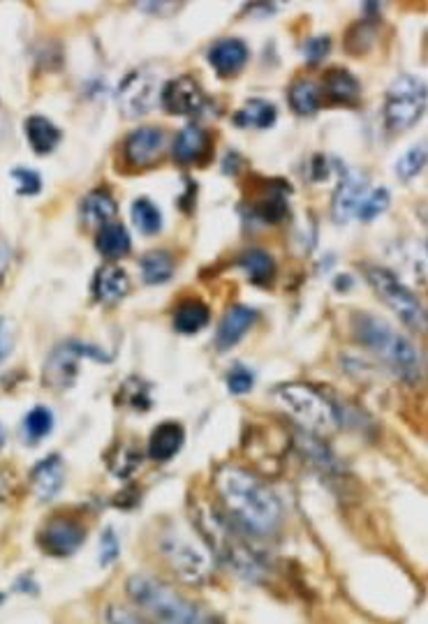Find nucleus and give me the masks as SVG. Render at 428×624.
<instances>
[{
	"label": "nucleus",
	"mask_w": 428,
	"mask_h": 624,
	"mask_svg": "<svg viewBox=\"0 0 428 624\" xmlns=\"http://www.w3.org/2000/svg\"><path fill=\"white\" fill-rule=\"evenodd\" d=\"M216 488L225 507L246 532L273 534L283 520V507L273 490L248 470L236 465L220 467Z\"/></svg>",
	"instance_id": "f257e3e1"
},
{
	"label": "nucleus",
	"mask_w": 428,
	"mask_h": 624,
	"mask_svg": "<svg viewBox=\"0 0 428 624\" xmlns=\"http://www.w3.org/2000/svg\"><path fill=\"white\" fill-rule=\"evenodd\" d=\"M352 333L396 377L410 384L419 382V377H422V356H419L417 347L408 338L401 336L394 326L387 324L385 319L375 317L371 312H354Z\"/></svg>",
	"instance_id": "f03ea898"
},
{
	"label": "nucleus",
	"mask_w": 428,
	"mask_h": 624,
	"mask_svg": "<svg viewBox=\"0 0 428 624\" xmlns=\"http://www.w3.org/2000/svg\"><path fill=\"white\" fill-rule=\"evenodd\" d=\"M125 592L132 604L142 608L158 624H209L206 615L199 611L193 601L176 592L160 578L149 574H135L125 583Z\"/></svg>",
	"instance_id": "7ed1b4c3"
},
{
	"label": "nucleus",
	"mask_w": 428,
	"mask_h": 624,
	"mask_svg": "<svg viewBox=\"0 0 428 624\" xmlns=\"http://www.w3.org/2000/svg\"><path fill=\"white\" fill-rule=\"evenodd\" d=\"M273 400L280 410L287 412L308 435H327L338 426V410L331 400L324 398L315 386L308 384H280L273 389Z\"/></svg>",
	"instance_id": "20e7f679"
},
{
	"label": "nucleus",
	"mask_w": 428,
	"mask_h": 624,
	"mask_svg": "<svg viewBox=\"0 0 428 624\" xmlns=\"http://www.w3.org/2000/svg\"><path fill=\"white\" fill-rule=\"evenodd\" d=\"M204 532L209 539V551L218 555V560L227 564L236 576L257 581L262 576V564L257 555L250 551L246 541L236 534L225 518L216 514H204Z\"/></svg>",
	"instance_id": "39448f33"
},
{
	"label": "nucleus",
	"mask_w": 428,
	"mask_h": 624,
	"mask_svg": "<svg viewBox=\"0 0 428 624\" xmlns=\"http://www.w3.org/2000/svg\"><path fill=\"white\" fill-rule=\"evenodd\" d=\"M361 271L378 299L385 301V306L394 310L405 326L419 333L426 331V310L422 301L398 280L396 273L378 264H361Z\"/></svg>",
	"instance_id": "423d86ee"
},
{
	"label": "nucleus",
	"mask_w": 428,
	"mask_h": 624,
	"mask_svg": "<svg viewBox=\"0 0 428 624\" xmlns=\"http://www.w3.org/2000/svg\"><path fill=\"white\" fill-rule=\"evenodd\" d=\"M160 548L181 581L199 585L211 576V551L181 527L165 532Z\"/></svg>",
	"instance_id": "0eeeda50"
},
{
	"label": "nucleus",
	"mask_w": 428,
	"mask_h": 624,
	"mask_svg": "<svg viewBox=\"0 0 428 624\" xmlns=\"http://www.w3.org/2000/svg\"><path fill=\"white\" fill-rule=\"evenodd\" d=\"M426 109V86L417 77L401 74L389 86L385 100V125L391 132L410 130Z\"/></svg>",
	"instance_id": "6e6552de"
},
{
	"label": "nucleus",
	"mask_w": 428,
	"mask_h": 624,
	"mask_svg": "<svg viewBox=\"0 0 428 624\" xmlns=\"http://www.w3.org/2000/svg\"><path fill=\"white\" fill-rule=\"evenodd\" d=\"M86 356L95 361H109V356L102 354L98 347L77 343V340L58 345L49 354V359L44 361V384H49L51 389H68L77 380L79 361L86 359Z\"/></svg>",
	"instance_id": "1a4fd4ad"
},
{
	"label": "nucleus",
	"mask_w": 428,
	"mask_h": 624,
	"mask_svg": "<svg viewBox=\"0 0 428 624\" xmlns=\"http://www.w3.org/2000/svg\"><path fill=\"white\" fill-rule=\"evenodd\" d=\"M160 74L151 70H135L123 79L121 88H118V107L125 118H139L146 116L149 111L160 102L162 93Z\"/></svg>",
	"instance_id": "9d476101"
},
{
	"label": "nucleus",
	"mask_w": 428,
	"mask_h": 624,
	"mask_svg": "<svg viewBox=\"0 0 428 624\" xmlns=\"http://www.w3.org/2000/svg\"><path fill=\"white\" fill-rule=\"evenodd\" d=\"M160 104L172 116H195L202 114L206 107V93L197 79L181 74V77L167 81L162 86Z\"/></svg>",
	"instance_id": "9b49d317"
},
{
	"label": "nucleus",
	"mask_w": 428,
	"mask_h": 624,
	"mask_svg": "<svg viewBox=\"0 0 428 624\" xmlns=\"http://www.w3.org/2000/svg\"><path fill=\"white\" fill-rule=\"evenodd\" d=\"M84 539L86 530L70 518L51 520L38 537L42 551L54 557H68L72 553H77L79 546L84 544Z\"/></svg>",
	"instance_id": "f8f14e48"
},
{
	"label": "nucleus",
	"mask_w": 428,
	"mask_h": 624,
	"mask_svg": "<svg viewBox=\"0 0 428 624\" xmlns=\"http://www.w3.org/2000/svg\"><path fill=\"white\" fill-rule=\"evenodd\" d=\"M167 137L160 128H139L125 139V162L132 167H151L165 153Z\"/></svg>",
	"instance_id": "ddd939ff"
},
{
	"label": "nucleus",
	"mask_w": 428,
	"mask_h": 624,
	"mask_svg": "<svg viewBox=\"0 0 428 624\" xmlns=\"http://www.w3.org/2000/svg\"><path fill=\"white\" fill-rule=\"evenodd\" d=\"M91 289L95 301L102 303V306H116L130 294V278L121 266L105 264L95 273Z\"/></svg>",
	"instance_id": "4468645a"
},
{
	"label": "nucleus",
	"mask_w": 428,
	"mask_h": 624,
	"mask_svg": "<svg viewBox=\"0 0 428 624\" xmlns=\"http://www.w3.org/2000/svg\"><path fill=\"white\" fill-rule=\"evenodd\" d=\"M211 155V135L204 128L188 125L174 141V160L181 165H204Z\"/></svg>",
	"instance_id": "2eb2a0df"
},
{
	"label": "nucleus",
	"mask_w": 428,
	"mask_h": 624,
	"mask_svg": "<svg viewBox=\"0 0 428 624\" xmlns=\"http://www.w3.org/2000/svg\"><path fill=\"white\" fill-rule=\"evenodd\" d=\"M257 322V310L248 306H232L225 312V317L220 319L218 333H216V345L220 352L232 349L246 333L253 329Z\"/></svg>",
	"instance_id": "dca6fc26"
},
{
	"label": "nucleus",
	"mask_w": 428,
	"mask_h": 624,
	"mask_svg": "<svg viewBox=\"0 0 428 624\" xmlns=\"http://www.w3.org/2000/svg\"><path fill=\"white\" fill-rule=\"evenodd\" d=\"M209 63L220 77H234L248 63L246 42L236 40V37H223L209 49Z\"/></svg>",
	"instance_id": "f3484780"
},
{
	"label": "nucleus",
	"mask_w": 428,
	"mask_h": 624,
	"mask_svg": "<svg viewBox=\"0 0 428 624\" xmlns=\"http://www.w3.org/2000/svg\"><path fill=\"white\" fill-rule=\"evenodd\" d=\"M31 484H33V493L40 502L54 500V497L61 493V488L65 484L63 460L58 456H49V458L40 460V463L33 467Z\"/></svg>",
	"instance_id": "a211bd4d"
},
{
	"label": "nucleus",
	"mask_w": 428,
	"mask_h": 624,
	"mask_svg": "<svg viewBox=\"0 0 428 624\" xmlns=\"http://www.w3.org/2000/svg\"><path fill=\"white\" fill-rule=\"evenodd\" d=\"M366 181L364 176L357 172H348L341 178V185H338L334 204H331V215H334L336 222H348L354 213H357V206L366 195Z\"/></svg>",
	"instance_id": "6ab92c4d"
},
{
	"label": "nucleus",
	"mask_w": 428,
	"mask_h": 624,
	"mask_svg": "<svg viewBox=\"0 0 428 624\" xmlns=\"http://www.w3.org/2000/svg\"><path fill=\"white\" fill-rule=\"evenodd\" d=\"M183 442H186V430H183L181 423L176 421H165L151 433L149 440V456L156 463H167L172 460L176 453L181 451Z\"/></svg>",
	"instance_id": "aec40b11"
},
{
	"label": "nucleus",
	"mask_w": 428,
	"mask_h": 624,
	"mask_svg": "<svg viewBox=\"0 0 428 624\" xmlns=\"http://www.w3.org/2000/svg\"><path fill=\"white\" fill-rule=\"evenodd\" d=\"M79 213H81V220H84V225L105 227L116 218L118 206L107 190H93L81 199Z\"/></svg>",
	"instance_id": "412c9836"
},
{
	"label": "nucleus",
	"mask_w": 428,
	"mask_h": 624,
	"mask_svg": "<svg viewBox=\"0 0 428 624\" xmlns=\"http://www.w3.org/2000/svg\"><path fill=\"white\" fill-rule=\"evenodd\" d=\"M324 93L336 104H357L361 98V84L352 72L334 68L324 74Z\"/></svg>",
	"instance_id": "4be33fe9"
},
{
	"label": "nucleus",
	"mask_w": 428,
	"mask_h": 624,
	"mask_svg": "<svg viewBox=\"0 0 428 624\" xmlns=\"http://www.w3.org/2000/svg\"><path fill=\"white\" fill-rule=\"evenodd\" d=\"M24 130H26L28 144L33 146V151L38 155L51 153L63 139V132L56 128V123H51L49 118H44V116L26 118Z\"/></svg>",
	"instance_id": "5701e85b"
},
{
	"label": "nucleus",
	"mask_w": 428,
	"mask_h": 624,
	"mask_svg": "<svg viewBox=\"0 0 428 624\" xmlns=\"http://www.w3.org/2000/svg\"><path fill=\"white\" fill-rule=\"evenodd\" d=\"M278 111L267 100H250L234 114V123L239 128H253V130H267L276 123Z\"/></svg>",
	"instance_id": "b1692460"
},
{
	"label": "nucleus",
	"mask_w": 428,
	"mask_h": 624,
	"mask_svg": "<svg viewBox=\"0 0 428 624\" xmlns=\"http://www.w3.org/2000/svg\"><path fill=\"white\" fill-rule=\"evenodd\" d=\"M95 248L100 250L102 257L107 259H121L130 252L132 241L128 229H125L121 222H109V225L100 227L98 241H95Z\"/></svg>",
	"instance_id": "393cba45"
},
{
	"label": "nucleus",
	"mask_w": 428,
	"mask_h": 624,
	"mask_svg": "<svg viewBox=\"0 0 428 624\" xmlns=\"http://www.w3.org/2000/svg\"><path fill=\"white\" fill-rule=\"evenodd\" d=\"M211 312L209 306L197 299L183 301L179 308L174 312V329L183 333V336H193V333H199L209 324Z\"/></svg>",
	"instance_id": "a878e982"
},
{
	"label": "nucleus",
	"mask_w": 428,
	"mask_h": 624,
	"mask_svg": "<svg viewBox=\"0 0 428 624\" xmlns=\"http://www.w3.org/2000/svg\"><path fill=\"white\" fill-rule=\"evenodd\" d=\"M239 266L246 271L250 282L260 287L271 285L273 276H276V264H273V257L269 255V252H264L260 248L243 252V255L239 257Z\"/></svg>",
	"instance_id": "bb28decb"
},
{
	"label": "nucleus",
	"mask_w": 428,
	"mask_h": 624,
	"mask_svg": "<svg viewBox=\"0 0 428 624\" xmlns=\"http://www.w3.org/2000/svg\"><path fill=\"white\" fill-rule=\"evenodd\" d=\"M139 266L146 285H165L174 276V257L167 250L146 252Z\"/></svg>",
	"instance_id": "cd10ccee"
},
{
	"label": "nucleus",
	"mask_w": 428,
	"mask_h": 624,
	"mask_svg": "<svg viewBox=\"0 0 428 624\" xmlns=\"http://www.w3.org/2000/svg\"><path fill=\"white\" fill-rule=\"evenodd\" d=\"M287 98H290V107L294 109V114L313 116V114H317V109H320L322 93H320V88L313 84V81L299 79L290 86V93H287Z\"/></svg>",
	"instance_id": "c85d7f7f"
},
{
	"label": "nucleus",
	"mask_w": 428,
	"mask_h": 624,
	"mask_svg": "<svg viewBox=\"0 0 428 624\" xmlns=\"http://www.w3.org/2000/svg\"><path fill=\"white\" fill-rule=\"evenodd\" d=\"M132 220H135L137 229L146 236H153L158 234L162 229V213L160 208L151 202V199H137L135 204H132Z\"/></svg>",
	"instance_id": "c756f323"
},
{
	"label": "nucleus",
	"mask_w": 428,
	"mask_h": 624,
	"mask_svg": "<svg viewBox=\"0 0 428 624\" xmlns=\"http://www.w3.org/2000/svg\"><path fill=\"white\" fill-rule=\"evenodd\" d=\"M51 430H54V414H51L49 407H33L31 412L26 414L24 419V435L31 444H38L44 440Z\"/></svg>",
	"instance_id": "7c9ffc66"
},
{
	"label": "nucleus",
	"mask_w": 428,
	"mask_h": 624,
	"mask_svg": "<svg viewBox=\"0 0 428 624\" xmlns=\"http://www.w3.org/2000/svg\"><path fill=\"white\" fill-rule=\"evenodd\" d=\"M389 192L385 188H378V190H371L366 192L364 199H361L359 206H357V218L364 220V222H373L378 215H382L389 208Z\"/></svg>",
	"instance_id": "2f4dec72"
},
{
	"label": "nucleus",
	"mask_w": 428,
	"mask_h": 624,
	"mask_svg": "<svg viewBox=\"0 0 428 624\" xmlns=\"http://www.w3.org/2000/svg\"><path fill=\"white\" fill-rule=\"evenodd\" d=\"M255 213L260 215L264 222H280L287 213V202L283 190H273L264 195L260 202H255Z\"/></svg>",
	"instance_id": "473e14b6"
},
{
	"label": "nucleus",
	"mask_w": 428,
	"mask_h": 624,
	"mask_svg": "<svg viewBox=\"0 0 428 624\" xmlns=\"http://www.w3.org/2000/svg\"><path fill=\"white\" fill-rule=\"evenodd\" d=\"M424 165H426V148H424V144H419L415 148H410V151L396 162V176L401 178V181L408 183L419 172H422Z\"/></svg>",
	"instance_id": "72a5a7b5"
},
{
	"label": "nucleus",
	"mask_w": 428,
	"mask_h": 624,
	"mask_svg": "<svg viewBox=\"0 0 428 624\" xmlns=\"http://www.w3.org/2000/svg\"><path fill=\"white\" fill-rule=\"evenodd\" d=\"M12 178H14V183H17V192L21 197H33L42 190V178L38 172H33V169H24V167L14 169Z\"/></svg>",
	"instance_id": "f704fd0d"
},
{
	"label": "nucleus",
	"mask_w": 428,
	"mask_h": 624,
	"mask_svg": "<svg viewBox=\"0 0 428 624\" xmlns=\"http://www.w3.org/2000/svg\"><path fill=\"white\" fill-rule=\"evenodd\" d=\"M253 384H255L253 373L243 366L232 368V373L227 375V389H230V393H234V396H243V393H248L250 389H253Z\"/></svg>",
	"instance_id": "c9c22d12"
},
{
	"label": "nucleus",
	"mask_w": 428,
	"mask_h": 624,
	"mask_svg": "<svg viewBox=\"0 0 428 624\" xmlns=\"http://www.w3.org/2000/svg\"><path fill=\"white\" fill-rule=\"evenodd\" d=\"M329 47H331V40H329L327 35L311 37V40H306V44H304V56H306V61L311 63V65L320 63L322 58L329 54Z\"/></svg>",
	"instance_id": "e433bc0d"
},
{
	"label": "nucleus",
	"mask_w": 428,
	"mask_h": 624,
	"mask_svg": "<svg viewBox=\"0 0 428 624\" xmlns=\"http://www.w3.org/2000/svg\"><path fill=\"white\" fill-rule=\"evenodd\" d=\"M118 553H121V544H118L114 530H105L100 539V564L102 567H109V564L116 562Z\"/></svg>",
	"instance_id": "4c0bfd02"
},
{
	"label": "nucleus",
	"mask_w": 428,
	"mask_h": 624,
	"mask_svg": "<svg viewBox=\"0 0 428 624\" xmlns=\"http://www.w3.org/2000/svg\"><path fill=\"white\" fill-rule=\"evenodd\" d=\"M105 624H146L139 615H135L128 608L121 606H107L105 611Z\"/></svg>",
	"instance_id": "58836bf2"
},
{
	"label": "nucleus",
	"mask_w": 428,
	"mask_h": 624,
	"mask_svg": "<svg viewBox=\"0 0 428 624\" xmlns=\"http://www.w3.org/2000/svg\"><path fill=\"white\" fill-rule=\"evenodd\" d=\"M14 347V331L7 319H0V363L10 356Z\"/></svg>",
	"instance_id": "ea45409f"
},
{
	"label": "nucleus",
	"mask_w": 428,
	"mask_h": 624,
	"mask_svg": "<svg viewBox=\"0 0 428 624\" xmlns=\"http://www.w3.org/2000/svg\"><path fill=\"white\" fill-rule=\"evenodd\" d=\"M10 259H12L10 245H7L3 239H0V280L5 278L7 269H10Z\"/></svg>",
	"instance_id": "a19ab883"
},
{
	"label": "nucleus",
	"mask_w": 428,
	"mask_h": 624,
	"mask_svg": "<svg viewBox=\"0 0 428 624\" xmlns=\"http://www.w3.org/2000/svg\"><path fill=\"white\" fill-rule=\"evenodd\" d=\"M3 444H5V430L3 426H0V449H3Z\"/></svg>",
	"instance_id": "79ce46f5"
}]
</instances>
